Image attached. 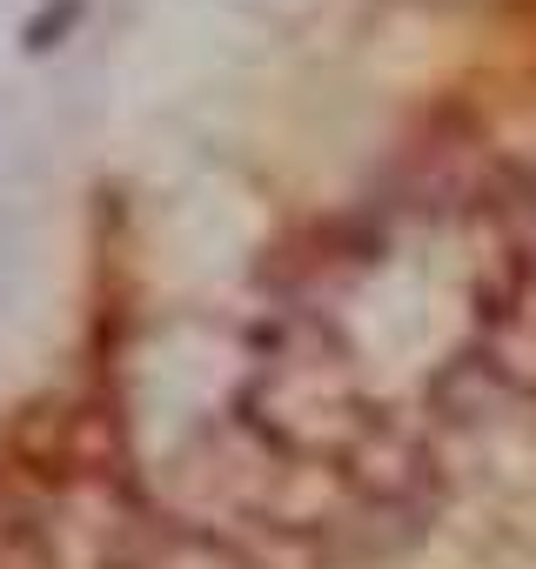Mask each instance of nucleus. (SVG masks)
Segmentation results:
<instances>
[{"mask_svg": "<svg viewBox=\"0 0 536 569\" xmlns=\"http://www.w3.org/2000/svg\"><path fill=\"white\" fill-rule=\"evenodd\" d=\"M75 14H81V0H68V8H61V14H41V21H34V28H28V48H34V54H41V48H54V41H48V34H61V28H68V21H75Z\"/></svg>", "mask_w": 536, "mask_h": 569, "instance_id": "obj_1", "label": "nucleus"}]
</instances>
